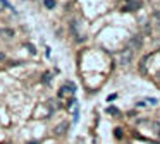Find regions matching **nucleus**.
I'll use <instances>...</instances> for the list:
<instances>
[{
  "label": "nucleus",
  "mask_w": 160,
  "mask_h": 144,
  "mask_svg": "<svg viewBox=\"0 0 160 144\" xmlns=\"http://www.w3.org/2000/svg\"><path fill=\"white\" fill-rule=\"evenodd\" d=\"M131 60H132V50H131V48L122 50V51H119V53H117V62L121 65H128Z\"/></svg>",
  "instance_id": "1"
},
{
  "label": "nucleus",
  "mask_w": 160,
  "mask_h": 144,
  "mask_svg": "<svg viewBox=\"0 0 160 144\" xmlns=\"http://www.w3.org/2000/svg\"><path fill=\"white\" fill-rule=\"evenodd\" d=\"M141 9V0H128L124 5L126 12H136V10Z\"/></svg>",
  "instance_id": "2"
},
{
  "label": "nucleus",
  "mask_w": 160,
  "mask_h": 144,
  "mask_svg": "<svg viewBox=\"0 0 160 144\" xmlns=\"http://www.w3.org/2000/svg\"><path fill=\"white\" fill-rule=\"evenodd\" d=\"M74 93H76V89H74V86L69 84V82L59 89V96H60V98H64V96H72Z\"/></svg>",
  "instance_id": "3"
},
{
  "label": "nucleus",
  "mask_w": 160,
  "mask_h": 144,
  "mask_svg": "<svg viewBox=\"0 0 160 144\" xmlns=\"http://www.w3.org/2000/svg\"><path fill=\"white\" fill-rule=\"evenodd\" d=\"M141 43H143V38H141V34H134V36L129 40V48H141Z\"/></svg>",
  "instance_id": "4"
},
{
  "label": "nucleus",
  "mask_w": 160,
  "mask_h": 144,
  "mask_svg": "<svg viewBox=\"0 0 160 144\" xmlns=\"http://www.w3.org/2000/svg\"><path fill=\"white\" fill-rule=\"evenodd\" d=\"M66 129H67V123H62V125H59L55 129V134H64V132H66Z\"/></svg>",
  "instance_id": "5"
},
{
  "label": "nucleus",
  "mask_w": 160,
  "mask_h": 144,
  "mask_svg": "<svg viewBox=\"0 0 160 144\" xmlns=\"http://www.w3.org/2000/svg\"><path fill=\"white\" fill-rule=\"evenodd\" d=\"M107 113H112V115H121V110H119V108H114V106H110V108H107Z\"/></svg>",
  "instance_id": "6"
},
{
  "label": "nucleus",
  "mask_w": 160,
  "mask_h": 144,
  "mask_svg": "<svg viewBox=\"0 0 160 144\" xmlns=\"http://www.w3.org/2000/svg\"><path fill=\"white\" fill-rule=\"evenodd\" d=\"M45 7L47 9H53V7H55V0H45Z\"/></svg>",
  "instance_id": "7"
},
{
  "label": "nucleus",
  "mask_w": 160,
  "mask_h": 144,
  "mask_svg": "<svg viewBox=\"0 0 160 144\" xmlns=\"http://www.w3.org/2000/svg\"><path fill=\"white\" fill-rule=\"evenodd\" d=\"M2 33H4L5 36H9V38L14 36V31H12V29H2Z\"/></svg>",
  "instance_id": "8"
},
{
  "label": "nucleus",
  "mask_w": 160,
  "mask_h": 144,
  "mask_svg": "<svg viewBox=\"0 0 160 144\" xmlns=\"http://www.w3.org/2000/svg\"><path fill=\"white\" fill-rule=\"evenodd\" d=\"M42 81H43V82H50V81H52V75H50L48 72H47V74H43Z\"/></svg>",
  "instance_id": "9"
},
{
  "label": "nucleus",
  "mask_w": 160,
  "mask_h": 144,
  "mask_svg": "<svg viewBox=\"0 0 160 144\" xmlns=\"http://www.w3.org/2000/svg\"><path fill=\"white\" fill-rule=\"evenodd\" d=\"M114 136L117 137V139H121V137H122V129H121V127H119V129H115V130H114Z\"/></svg>",
  "instance_id": "10"
},
{
  "label": "nucleus",
  "mask_w": 160,
  "mask_h": 144,
  "mask_svg": "<svg viewBox=\"0 0 160 144\" xmlns=\"http://www.w3.org/2000/svg\"><path fill=\"white\" fill-rule=\"evenodd\" d=\"M115 98H117V93H112V94H110V96H108V98H107V101H114Z\"/></svg>",
  "instance_id": "11"
},
{
  "label": "nucleus",
  "mask_w": 160,
  "mask_h": 144,
  "mask_svg": "<svg viewBox=\"0 0 160 144\" xmlns=\"http://www.w3.org/2000/svg\"><path fill=\"white\" fill-rule=\"evenodd\" d=\"M0 2L4 3V5H5V7H9V9H12V7H11V3H9V2H7V0H0ZM12 10H14V9H12Z\"/></svg>",
  "instance_id": "12"
},
{
  "label": "nucleus",
  "mask_w": 160,
  "mask_h": 144,
  "mask_svg": "<svg viewBox=\"0 0 160 144\" xmlns=\"http://www.w3.org/2000/svg\"><path fill=\"white\" fill-rule=\"evenodd\" d=\"M148 101L152 103V105H155V103H157V99H155V98H148Z\"/></svg>",
  "instance_id": "13"
},
{
  "label": "nucleus",
  "mask_w": 160,
  "mask_h": 144,
  "mask_svg": "<svg viewBox=\"0 0 160 144\" xmlns=\"http://www.w3.org/2000/svg\"><path fill=\"white\" fill-rule=\"evenodd\" d=\"M29 144H38V142H36V141H35V142H29Z\"/></svg>",
  "instance_id": "14"
}]
</instances>
